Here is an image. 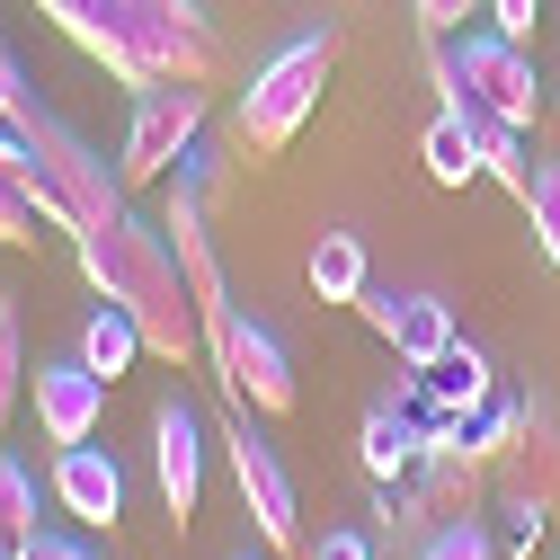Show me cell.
<instances>
[{
  "mask_svg": "<svg viewBox=\"0 0 560 560\" xmlns=\"http://www.w3.org/2000/svg\"><path fill=\"white\" fill-rule=\"evenodd\" d=\"M19 143L36 152V205H45L54 232L81 241V232H107V223L125 214V196H133L125 170H116L107 152H90L54 107H27V116H19Z\"/></svg>",
  "mask_w": 560,
  "mask_h": 560,
  "instance_id": "obj_4",
  "label": "cell"
},
{
  "mask_svg": "<svg viewBox=\"0 0 560 560\" xmlns=\"http://www.w3.org/2000/svg\"><path fill=\"white\" fill-rule=\"evenodd\" d=\"M19 560H107V551H98V542H81V534H54V525H45L36 542H19Z\"/></svg>",
  "mask_w": 560,
  "mask_h": 560,
  "instance_id": "obj_30",
  "label": "cell"
},
{
  "mask_svg": "<svg viewBox=\"0 0 560 560\" xmlns=\"http://www.w3.org/2000/svg\"><path fill=\"white\" fill-rule=\"evenodd\" d=\"M418 560H499V534H489L480 516H463V525H436Z\"/></svg>",
  "mask_w": 560,
  "mask_h": 560,
  "instance_id": "obj_27",
  "label": "cell"
},
{
  "mask_svg": "<svg viewBox=\"0 0 560 560\" xmlns=\"http://www.w3.org/2000/svg\"><path fill=\"white\" fill-rule=\"evenodd\" d=\"M36 374H27V329H19V312L0 303V436H10V418H19V392H27Z\"/></svg>",
  "mask_w": 560,
  "mask_h": 560,
  "instance_id": "obj_24",
  "label": "cell"
},
{
  "mask_svg": "<svg viewBox=\"0 0 560 560\" xmlns=\"http://www.w3.org/2000/svg\"><path fill=\"white\" fill-rule=\"evenodd\" d=\"M551 107H560V98H551Z\"/></svg>",
  "mask_w": 560,
  "mask_h": 560,
  "instance_id": "obj_34",
  "label": "cell"
},
{
  "mask_svg": "<svg viewBox=\"0 0 560 560\" xmlns=\"http://www.w3.org/2000/svg\"><path fill=\"white\" fill-rule=\"evenodd\" d=\"M36 10L125 90H161V81L214 90L223 72V36L196 0H36Z\"/></svg>",
  "mask_w": 560,
  "mask_h": 560,
  "instance_id": "obj_1",
  "label": "cell"
},
{
  "mask_svg": "<svg viewBox=\"0 0 560 560\" xmlns=\"http://www.w3.org/2000/svg\"><path fill=\"white\" fill-rule=\"evenodd\" d=\"M205 143V90L196 81H161V90H133V125H125V187H161L187 152Z\"/></svg>",
  "mask_w": 560,
  "mask_h": 560,
  "instance_id": "obj_8",
  "label": "cell"
},
{
  "mask_svg": "<svg viewBox=\"0 0 560 560\" xmlns=\"http://www.w3.org/2000/svg\"><path fill=\"white\" fill-rule=\"evenodd\" d=\"M329 62H338V27H312V36L276 45V54L258 62V81H249L241 107H232L241 161H285V152H294V133L312 125V107H320V90H329Z\"/></svg>",
  "mask_w": 560,
  "mask_h": 560,
  "instance_id": "obj_3",
  "label": "cell"
},
{
  "mask_svg": "<svg viewBox=\"0 0 560 560\" xmlns=\"http://www.w3.org/2000/svg\"><path fill=\"white\" fill-rule=\"evenodd\" d=\"M36 428L45 445H90L98 436V418H107V383L81 365V357H62V365H36Z\"/></svg>",
  "mask_w": 560,
  "mask_h": 560,
  "instance_id": "obj_12",
  "label": "cell"
},
{
  "mask_svg": "<svg viewBox=\"0 0 560 560\" xmlns=\"http://www.w3.org/2000/svg\"><path fill=\"white\" fill-rule=\"evenodd\" d=\"M357 312L374 320V338L392 347L400 365H445L454 347H463V329H454V303H436V294H392V285H365L357 294Z\"/></svg>",
  "mask_w": 560,
  "mask_h": 560,
  "instance_id": "obj_9",
  "label": "cell"
},
{
  "mask_svg": "<svg viewBox=\"0 0 560 560\" xmlns=\"http://www.w3.org/2000/svg\"><path fill=\"white\" fill-rule=\"evenodd\" d=\"M409 10H418V27H428V36H463V19H480L489 0H409Z\"/></svg>",
  "mask_w": 560,
  "mask_h": 560,
  "instance_id": "obj_29",
  "label": "cell"
},
{
  "mask_svg": "<svg viewBox=\"0 0 560 560\" xmlns=\"http://www.w3.org/2000/svg\"><path fill=\"white\" fill-rule=\"evenodd\" d=\"M54 508L72 516V525H90V534H107V525L125 516V471H116V454H107V445H62V454H54Z\"/></svg>",
  "mask_w": 560,
  "mask_h": 560,
  "instance_id": "obj_13",
  "label": "cell"
},
{
  "mask_svg": "<svg viewBox=\"0 0 560 560\" xmlns=\"http://www.w3.org/2000/svg\"><path fill=\"white\" fill-rule=\"evenodd\" d=\"M516 428H525V400H480V409L463 418V445H471L480 463H499V454L516 445Z\"/></svg>",
  "mask_w": 560,
  "mask_h": 560,
  "instance_id": "obj_23",
  "label": "cell"
},
{
  "mask_svg": "<svg viewBox=\"0 0 560 560\" xmlns=\"http://www.w3.org/2000/svg\"><path fill=\"white\" fill-rule=\"evenodd\" d=\"M357 454H365L374 480H409L418 454H428V428H418L400 400H374V409H365V428H357Z\"/></svg>",
  "mask_w": 560,
  "mask_h": 560,
  "instance_id": "obj_16",
  "label": "cell"
},
{
  "mask_svg": "<svg viewBox=\"0 0 560 560\" xmlns=\"http://www.w3.org/2000/svg\"><path fill=\"white\" fill-rule=\"evenodd\" d=\"M45 223L36 205V152L19 143V125H0V249H27Z\"/></svg>",
  "mask_w": 560,
  "mask_h": 560,
  "instance_id": "obj_17",
  "label": "cell"
},
{
  "mask_svg": "<svg viewBox=\"0 0 560 560\" xmlns=\"http://www.w3.org/2000/svg\"><path fill=\"white\" fill-rule=\"evenodd\" d=\"M428 392H436V409L471 418L480 400H499V374H489V357H480V347H454L445 365H428Z\"/></svg>",
  "mask_w": 560,
  "mask_h": 560,
  "instance_id": "obj_20",
  "label": "cell"
},
{
  "mask_svg": "<svg viewBox=\"0 0 560 560\" xmlns=\"http://www.w3.org/2000/svg\"><path fill=\"white\" fill-rule=\"evenodd\" d=\"M223 445H232L241 508L258 516V542H267V551H312V542H303V499H294V471H285V454H276V436L258 428V409H241V400H232Z\"/></svg>",
  "mask_w": 560,
  "mask_h": 560,
  "instance_id": "obj_7",
  "label": "cell"
},
{
  "mask_svg": "<svg viewBox=\"0 0 560 560\" xmlns=\"http://www.w3.org/2000/svg\"><path fill=\"white\" fill-rule=\"evenodd\" d=\"M525 214H534V249H542V267L560 276V161H542V170H534Z\"/></svg>",
  "mask_w": 560,
  "mask_h": 560,
  "instance_id": "obj_25",
  "label": "cell"
},
{
  "mask_svg": "<svg viewBox=\"0 0 560 560\" xmlns=\"http://www.w3.org/2000/svg\"><path fill=\"white\" fill-rule=\"evenodd\" d=\"M205 357H214L223 392H232L241 409H258V418H285V409L303 400V383H294V357H285V338H276L267 320H249L241 303H232V312H205Z\"/></svg>",
  "mask_w": 560,
  "mask_h": 560,
  "instance_id": "obj_6",
  "label": "cell"
},
{
  "mask_svg": "<svg viewBox=\"0 0 560 560\" xmlns=\"http://www.w3.org/2000/svg\"><path fill=\"white\" fill-rule=\"evenodd\" d=\"M418 161H428V178H436V187H471V178H480V152H471V133H463V116H454V107H445L428 133H418Z\"/></svg>",
  "mask_w": 560,
  "mask_h": 560,
  "instance_id": "obj_21",
  "label": "cell"
},
{
  "mask_svg": "<svg viewBox=\"0 0 560 560\" xmlns=\"http://www.w3.org/2000/svg\"><path fill=\"white\" fill-rule=\"evenodd\" d=\"M428 81L445 90V107H489V116H508V125L534 133L542 81H534V62H525V36H499V27H480V36H428Z\"/></svg>",
  "mask_w": 560,
  "mask_h": 560,
  "instance_id": "obj_5",
  "label": "cell"
},
{
  "mask_svg": "<svg viewBox=\"0 0 560 560\" xmlns=\"http://www.w3.org/2000/svg\"><path fill=\"white\" fill-rule=\"evenodd\" d=\"M36 107V90H27V62H19V45L0 36V125H19Z\"/></svg>",
  "mask_w": 560,
  "mask_h": 560,
  "instance_id": "obj_28",
  "label": "cell"
},
{
  "mask_svg": "<svg viewBox=\"0 0 560 560\" xmlns=\"http://www.w3.org/2000/svg\"><path fill=\"white\" fill-rule=\"evenodd\" d=\"M133 357H152V347H143V320H133L125 303H98V312L81 320V365H90L98 383H116V374H133Z\"/></svg>",
  "mask_w": 560,
  "mask_h": 560,
  "instance_id": "obj_18",
  "label": "cell"
},
{
  "mask_svg": "<svg viewBox=\"0 0 560 560\" xmlns=\"http://www.w3.org/2000/svg\"><path fill=\"white\" fill-rule=\"evenodd\" d=\"M303 276H312V294H320V303H357V294L374 285V276H365V241H357V232H320Z\"/></svg>",
  "mask_w": 560,
  "mask_h": 560,
  "instance_id": "obj_19",
  "label": "cell"
},
{
  "mask_svg": "<svg viewBox=\"0 0 560 560\" xmlns=\"http://www.w3.org/2000/svg\"><path fill=\"white\" fill-rule=\"evenodd\" d=\"M81 276L98 285V303H125L133 320H143V347H152L161 365H187L196 347H205V312H196L187 267H178L170 232L143 223L133 205H125L107 232H81Z\"/></svg>",
  "mask_w": 560,
  "mask_h": 560,
  "instance_id": "obj_2",
  "label": "cell"
},
{
  "mask_svg": "<svg viewBox=\"0 0 560 560\" xmlns=\"http://www.w3.org/2000/svg\"><path fill=\"white\" fill-rule=\"evenodd\" d=\"M303 560H374V542H365V534H320Z\"/></svg>",
  "mask_w": 560,
  "mask_h": 560,
  "instance_id": "obj_32",
  "label": "cell"
},
{
  "mask_svg": "<svg viewBox=\"0 0 560 560\" xmlns=\"http://www.w3.org/2000/svg\"><path fill=\"white\" fill-rule=\"evenodd\" d=\"M241 560H249V551H241Z\"/></svg>",
  "mask_w": 560,
  "mask_h": 560,
  "instance_id": "obj_33",
  "label": "cell"
},
{
  "mask_svg": "<svg viewBox=\"0 0 560 560\" xmlns=\"http://www.w3.org/2000/svg\"><path fill=\"white\" fill-rule=\"evenodd\" d=\"M489 499H525V508H551V516H560V409H551L542 392L525 400L516 445L489 463Z\"/></svg>",
  "mask_w": 560,
  "mask_h": 560,
  "instance_id": "obj_10",
  "label": "cell"
},
{
  "mask_svg": "<svg viewBox=\"0 0 560 560\" xmlns=\"http://www.w3.org/2000/svg\"><path fill=\"white\" fill-rule=\"evenodd\" d=\"M152 471H161L170 516L187 525L196 499H205V428H196V409H187V400H161V409H152Z\"/></svg>",
  "mask_w": 560,
  "mask_h": 560,
  "instance_id": "obj_14",
  "label": "cell"
},
{
  "mask_svg": "<svg viewBox=\"0 0 560 560\" xmlns=\"http://www.w3.org/2000/svg\"><path fill=\"white\" fill-rule=\"evenodd\" d=\"M489 534H499V560H534V542H542V525H551V508H525V499H489Z\"/></svg>",
  "mask_w": 560,
  "mask_h": 560,
  "instance_id": "obj_26",
  "label": "cell"
},
{
  "mask_svg": "<svg viewBox=\"0 0 560 560\" xmlns=\"http://www.w3.org/2000/svg\"><path fill=\"white\" fill-rule=\"evenodd\" d=\"M409 489H418V516H428V534H436V525H463V516L489 508V463H480V454L463 445V428H454V436H428Z\"/></svg>",
  "mask_w": 560,
  "mask_h": 560,
  "instance_id": "obj_11",
  "label": "cell"
},
{
  "mask_svg": "<svg viewBox=\"0 0 560 560\" xmlns=\"http://www.w3.org/2000/svg\"><path fill=\"white\" fill-rule=\"evenodd\" d=\"M463 116V133H471V152H480V178H499L516 205L534 196V143H525V125H508V116H489V107H454Z\"/></svg>",
  "mask_w": 560,
  "mask_h": 560,
  "instance_id": "obj_15",
  "label": "cell"
},
{
  "mask_svg": "<svg viewBox=\"0 0 560 560\" xmlns=\"http://www.w3.org/2000/svg\"><path fill=\"white\" fill-rule=\"evenodd\" d=\"M534 19H542V0H489V27L499 36H534Z\"/></svg>",
  "mask_w": 560,
  "mask_h": 560,
  "instance_id": "obj_31",
  "label": "cell"
},
{
  "mask_svg": "<svg viewBox=\"0 0 560 560\" xmlns=\"http://www.w3.org/2000/svg\"><path fill=\"white\" fill-rule=\"evenodd\" d=\"M45 525H36V471L19 463V454H0V542H36Z\"/></svg>",
  "mask_w": 560,
  "mask_h": 560,
  "instance_id": "obj_22",
  "label": "cell"
}]
</instances>
